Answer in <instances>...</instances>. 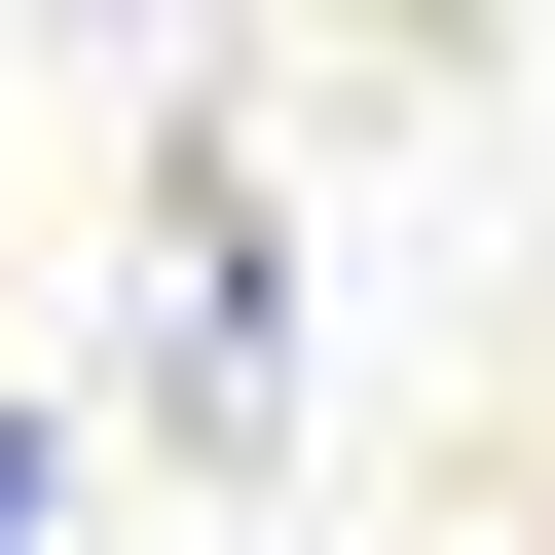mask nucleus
I'll list each match as a JSON object with an SVG mask.
<instances>
[{
    "instance_id": "f257e3e1",
    "label": "nucleus",
    "mask_w": 555,
    "mask_h": 555,
    "mask_svg": "<svg viewBox=\"0 0 555 555\" xmlns=\"http://www.w3.org/2000/svg\"><path fill=\"white\" fill-rule=\"evenodd\" d=\"M0 555H38V444H0Z\"/></svg>"
}]
</instances>
